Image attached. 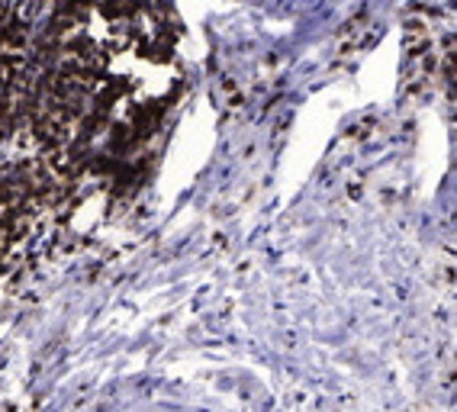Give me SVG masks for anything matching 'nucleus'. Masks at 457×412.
Masks as SVG:
<instances>
[]
</instances>
